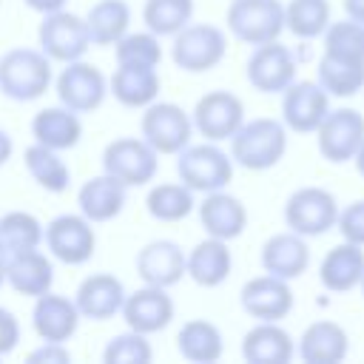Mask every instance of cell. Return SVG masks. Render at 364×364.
Wrapping results in <instances>:
<instances>
[{
  "label": "cell",
  "instance_id": "41",
  "mask_svg": "<svg viewBox=\"0 0 364 364\" xmlns=\"http://www.w3.org/2000/svg\"><path fill=\"white\" fill-rule=\"evenodd\" d=\"M151 358H154V350L148 344V336H142L136 330L114 336L102 350L105 364H148Z\"/></svg>",
  "mask_w": 364,
  "mask_h": 364
},
{
  "label": "cell",
  "instance_id": "49",
  "mask_svg": "<svg viewBox=\"0 0 364 364\" xmlns=\"http://www.w3.org/2000/svg\"><path fill=\"white\" fill-rule=\"evenodd\" d=\"M6 284V253L0 250V287Z\"/></svg>",
  "mask_w": 364,
  "mask_h": 364
},
{
  "label": "cell",
  "instance_id": "14",
  "mask_svg": "<svg viewBox=\"0 0 364 364\" xmlns=\"http://www.w3.org/2000/svg\"><path fill=\"white\" fill-rule=\"evenodd\" d=\"M330 111V94L316 80H293L282 91V122L296 134H316Z\"/></svg>",
  "mask_w": 364,
  "mask_h": 364
},
{
  "label": "cell",
  "instance_id": "5",
  "mask_svg": "<svg viewBox=\"0 0 364 364\" xmlns=\"http://www.w3.org/2000/svg\"><path fill=\"white\" fill-rule=\"evenodd\" d=\"M139 134H142V139H145L159 156H176V154L191 142L193 119H191V114H188L182 105L154 100L151 105L142 108Z\"/></svg>",
  "mask_w": 364,
  "mask_h": 364
},
{
  "label": "cell",
  "instance_id": "20",
  "mask_svg": "<svg viewBox=\"0 0 364 364\" xmlns=\"http://www.w3.org/2000/svg\"><path fill=\"white\" fill-rule=\"evenodd\" d=\"M162 91V77L156 65H136V63H117L114 74L108 77V94L125 108H145Z\"/></svg>",
  "mask_w": 364,
  "mask_h": 364
},
{
  "label": "cell",
  "instance_id": "9",
  "mask_svg": "<svg viewBox=\"0 0 364 364\" xmlns=\"http://www.w3.org/2000/svg\"><path fill=\"white\" fill-rule=\"evenodd\" d=\"M37 43L51 63L65 65L71 60L85 57V51L91 48V34H88L85 17L60 9L51 14H43V23L37 28Z\"/></svg>",
  "mask_w": 364,
  "mask_h": 364
},
{
  "label": "cell",
  "instance_id": "32",
  "mask_svg": "<svg viewBox=\"0 0 364 364\" xmlns=\"http://www.w3.org/2000/svg\"><path fill=\"white\" fill-rule=\"evenodd\" d=\"M316 82L330 97L347 100L364 88V60H350V57L321 51L318 65H316Z\"/></svg>",
  "mask_w": 364,
  "mask_h": 364
},
{
  "label": "cell",
  "instance_id": "50",
  "mask_svg": "<svg viewBox=\"0 0 364 364\" xmlns=\"http://www.w3.org/2000/svg\"><path fill=\"white\" fill-rule=\"evenodd\" d=\"M358 287H361V296H364V276H361V282H358Z\"/></svg>",
  "mask_w": 364,
  "mask_h": 364
},
{
  "label": "cell",
  "instance_id": "16",
  "mask_svg": "<svg viewBox=\"0 0 364 364\" xmlns=\"http://www.w3.org/2000/svg\"><path fill=\"white\" fill-rule=\"evenodd\" d=\"M242 310L256 321H282L293 310V290L287 279L262 273L242 284L239 293Z\"/></svg>",
  "mask_w": 364,
  "mask_h": 364
},
{
  "label": "cell",
  "instance_id": "40",
  "mask_svg": "<svg viewBox=\"0 0 364 364\" xmlns=\"http://www.w3.org/2000/svg\"><path fill=\"white\" fill-rule=\"evenodd\" d=\"M324 37V51L327 54H338V57H350V60H364V23L358 20H330Z\"/></svg>",
  "mask_w": 364,
  "mask_h": 364
},
{
  "label": "cell",
  "instance_id": "24",
  "mask_svg": "<svg viewBox=\"0 0 364 364\" xmlns=\"http://www.w3.org/2000/svg\"><path fill=\"white\" fill-rule=\"evenodd\" d=\"M296 353L307 364H338L350 353V336L338 321L318 318L304 327Z\"/></svg>",
  "mask_w": 364,
  "mask_h": 364
},
{
  "label": "cell",
  "instance_id": "4",
  "mask_svg": "<svg viewBox=\"0 0 364 364\" xmlns=\"http://www.w3.org/2000/svg\"><path fill=\"white\" fill-rule=\"evenodd\" d=\"M228 54V37L213 23H188L173 34L171 60L179 71L205 74L216 68Z\"/></svg>",
  "mask_w": 364,
  "mask_h": 364
},
{
  "label": "cell",
  "instance_id": "12",
  "mask_svg": "<svg viewBox=\"0 0 364 364\" xmlns=\"http://www.w3.org/2000/svg\"><path fill=\"white\" fill-rule=\"evenodd\" d=\"M361 139H364V114L355 108H347V105L330 108L327 117L321 119V125L316 128L318 154L333 165L353 162Z\"/></svg>",
  "mask_w": 364,
  "mask_h": 364
},
{
  "label": "cell",
  "instance_id": "43",
  "mask_svg": "<svg viewBox=\"0 0 364 364\" xmlns=\"http://www.w3.org/2000/svg\"><path fill=\"white\" fill-rule=\"evenodd\" d=\"M28 361H31V364H68V361H71V353H68L65 344L43 341L37 350L28 353Z\"/></svg>",
  "mask_w": 364,
  "mask_h": 364
},
{
  "label": "cell",
  "instance_id": "11",
  "mask_svg": "<svg viewBox=\"0 0 364 364\" xmlns=\"http://www.w3.org/2000/svg\"><path fill=\"white\" fill-rule=\"evenodd\" d=\"M43 242L57 262L71 267L85 264L97 250L94 222H88L82 213H60L46 225Z\"/></svg>",
  "mask_w": 364,
  "mask_h": 364
},
{
  "label": "cell",
  "instance_id": "46",
  "mask_svg": "<svg viewBox=\"0 0 364 364\" xmlns=\"http://www.w3.org/2000/svg\"><path fill=\"white\" fill-rule=\"evenodd\" d=\"M11 154H14V139L9 136V131L0 128V168L11 159Z\"/></svg>",
  "mask_w": 364,
  "mask_h": 364
},
{
  "label": "cell",
  "instance_id": "22",
  "mask_svg": "<svg viewBox=\"0 0 364 364\" xmlns=\"http://www.w3.org/2000/svg\"><path fill=\"white\" fill-rule=\"evenodd\" d=\"M199 222H202L208 236L233 242L247 228V208L239 196L228 193L225 188L210 191V193H205V199L199 205Z\"/></svg>",
  "mask_w": 364,
  "mask_h": 364
},
{
  "label": "cell",
  "instance_id": "38",
  "mask_svg": "<svg viewBox=\"0 0 364 364\" xmlns=\"http://www.w3.org/2000/svg\"><path fill=\"white\" fill-rule=\"evenodd\" d=\"M193 17V0H145L142 23L156 37H173Z\"/></svg>",
  "mask_w": 364,
  "mask_h": 364
},
{
  "label": "cell",
  "instance_id": "19",
  "mask_svg": "<svg viewBox=\"0 0 364 364\" xmlns=\"http://www.w3.org/2000/svg\"><path fill=\"white\" fill-rule=\"evenodd\" d=\"M80 310L74 304V299L60 296V293H43L34 299V310H31V327L40 336V341H57L65 344L77 327H80Z\"/></svg>",
  "mask_w": 364,
  "mask_h": 364
},
{
  "label": "cell",
  "instance_id": "26",
  "mask_svg": "<svg viewBox=\"0 0 364 364\" xmlns=\"http://www.w3.org/2000/svg\"><path fill=\"white\" fill-rule=\"evenodd\" d=\"M6 284L11 290H17L20 296L37 299V296L51 290V284H54V264H51V259L40 247L14 253V256L6 259Z\"/></svg>",
  "mask_w": 364,
  "mask_h": 364
},
{
  "label": "cell",
  "instance_id": "30",
  "mask_svg": "<svg viewBox=\"0 0 364 364\" xmlns=\"http://www.w3.org/2000/svg\"><path fill=\"white\" fill-rule=\"evenodd\" d=\"M31 136L34 142L54 148V151H68L80 142L82 136V122L80 114H74L65 105H48L40 108L31 119Z\"/></svg>",
  "mask_w": 364,
  "mask_h": 364
},
{
  "label": "cell",
  "instance_id": "13",
  "mask_svg": "<svg viewBox=\"0 0 364 364\" xmlns=\"http://www.w3.org/2000/svg\"><path fill=\"white\" fill-rule=\"evenodd\" d=\"M191 119L208 142H228L245 122V102L233 91L216 88L196 100Z\"/></svg>",
  "mask_w": 364,
  "mask_h": 364
},
{
  "label": "cell",
  "instance_id": "29",
  "mask_svg": "<svg viewBox=\"0 0 364 364\" xmlns=\"http://www.w3.org/2000/svg\"><path fill=\"white\" fill-rule=\"evenodd\" d=\"M125 193H128V188L119 179L100 173V176H91L88 182H82V188L77 191V205L88 222L102 225V222H111L114 216L122 213Z\"/></svg>",
  "mask_w": 364,
  "mask_h": 364
},
{
  "label": "cell",
  "instance_id": "18",
  "mask_svg": "<svg viewBox=\"0 0 364 364\" xmlns=\"http://www.w3.org/2000/svg\"><path fill=\"white\" fill-rule=\"evenodd\" d=\"M136 276L142 279V284H154V287H173L179 284L188 270H185V250L173 242V239H154L148 242L136 259H134Z\"/></svg>",
  "mask_w": 364,
  "mask_h": 364
},
{
  "label": "cell",
  "instance_id": "42",
  "mask_svg": "<svg viewBox=\"0 0 364 364\" xmlns=\"http://www.w3.org/2000/svg\"><path fill=\"white\" fill-rule=\"evenodd\" d=\"M336 228L344 242H355L364 247V199H355L347 208H338Z\"/></svg>",
  "mask_w": 364,
  "mask_h": 364
},
{
  "label": "cell",
  "instance_id": "8",
  "mask_svg": "<svg viewBox=\"0 0 364 364\" xmlns=\"http://www.w3.org/2000/svg\"><path fill=\"white\" fill-rule=\"evenodd\" d=\"M159 171V154L142 136L111 139L102 151V173L119 179L125 188H142L154 182Z\"/></svg>",
  "mask_w": 364,
  "mask_h": 364
},
{
  "label": "cell",
  "instance_id": "33",
  "mask_svg": "<svg viewBox=\"0 0 364 364\" xmlns=\"http://www.w3.org/2000/svg\"><path fill=\"white\" fill-rule=\"evenodd\" d=\"M85 26L91 46H114L131 26V6L125 0H97L85 14Z\"/></svg>",
  "mask_w": 364,
  "mask_h": 364
},
{
  "label": "cell",
  "instance_id": "48",
  "mask_svg": "<svg viewBox=\"0 0 364 364\" xmlns=\"http://www.w3.org/2000/svg\"><path fill=\"white\" fill-rule=\"evenodd\" d=\"M353 162H355V168H358V173L364 176V139H361V145H358V151H355V156H353Z\"/></svg>",
  "mask_w": 364,
  "mask_h": 364
},
{
  "label": "cell",
  "instance_id": "17",
  "mask_svg": "<svg viewBox=\"0 0 364 364\" xmlns=\"http://www.w3.org/2000/svg\"><path fill=\"white\" fill-rule=\"evenodd\" d=\"M122 318L128 324V330H136L142 336H154L159 330H165L173 321V299L168 296L165 287H154V284H142L134 293H125L122 301Z\"/></svg>",
  "mask_w": 364,
  "mask_h": 364
},
{
  "label": "cell",
  "instance_id": "45",
  "mask_svg": "<svg viewBox=\"0 0 364 364\" xmlns=\"http://www.w3.org/2000/svg\"><path fill=\"white\" fill-rule=\"evenodd\" d=\"M31 11H37V14H51V11H60V9H65V3L68 0H23Z\"/></svg>",
  "mask_w": 364,
  "mask_h": 364
},
{
  "label": "cell",
  "instance_id": "34",
  "mask_svg": "<svg viewBox=\"0 0 364 364\" xmlns=\"http://www.w3.org/2000/svg\"><path fill=\"white\" fill-rule=\"evenodd\" d=\"M23 162H26L28 176H31L43 191H48V193H63V191H68L71 168L65 165V159L60 156V151L34 142V145L26 148Z\"/></svg>",
  "mask_w": 364,
  "mask_h": 364
},
{
  "label": "cell",
  "instance_id": "28",
  "mask_svg": "<svg viewBox=\"0 0 364 364\" xmlns=\"http://www.w3.org/2000/svg\"><path fill=\"white\" fill-rule=\"evenodd\" d=\"M364 276V247L355 242H338L330 247L318 264V282L330 293H347L358 287Z\"/></svg>",
  "mask_w": 364,
  "mask_h": 364
},
{
  "label": "cell",
  "instance_id": "27",
  "mask_svg": "<svg viewBox=\"0 0 364 364\" xmlns=\"http://www.w3.org/2000/svg\"><path fill=\"white\" fill-rule=\"evenodd\" d=\"M242 355L250 364H287L296 355V341L279 321H256L242 338Z\"/></svg>",
  "mask_w": 364,
  "mask_h": 364
},
{
  "label": "cell",
  "instance_id": "35",
  "mask_svg": "<svg viewBox=\"0 0 364 364\" xmlns=\"http://www.w3.org/2000/svg\"><path fill=\"white\" fill-rule=\"evenodd\" d=\"M43 222L28 210H9L0 216V250L9 256L43 245Z\"/></svg>",
  "mask_w": 364,
  "mask_h": 364
},
{
  "label": "cell",
  "instance_id": "39",
  "mask_svg": "<svg viewBox=\"0 0 364 364\" xmlns=\"http://www.w3.org/2000/svg\"><path fill=\"white\" fill-rule=\"evenodd\" d=\"M162 37H156L154 31H125L117 43H114V57L117 63H136V65H156L162 63Z\"/></svg>",
  "mask_w": 364,
  "mask_h": 364
},
{
  "label": "cell",
  "instance_id": "21",
  "mask_svg": "<svg viewBox=\"0 0 364 364\" xmlns=\"http://www.w3.org/2000/svg\"><path fill=\"white\" fill-rule=\"evenodd\" d=\"M125 287L114 273H91L80 282L74 293V304L82 318L91 321H108L122 310Z\"/></svg>",
  "mask_w": 364,
  "mask_h": 364
},
{
  "label": "cell",
  "instance_id": "7",
  "mask_svg": "<svg viewBox=\"0 0 364 364\" xmlns=\"http://www.w3.org/2000/svg\"><path fill=\"white\" fill-rule=\"evenodd\" d=\"M336 219H338V202L327 188L304 185V188L293 191L284 202L287 230H293L304 239L324 236L327 230L336 228Z\"/></svg>",
  "mask_w": 364,
  "mask_h": 364
},
{
  "label": "cell",
  "instance_id": "44",
  "mask_svg": "<svg viewBox=\"0 0 364 364\" xmlns=\"http://www.w3.org/2000/svg\"><path fill=\"white\" fill-rule=\"evenodd\" d=\"M20 341V321L11 310L0 307V355H9Z\"/></svg>",
  "mask_w": 364,
  "mask_h": 364
},
{
  "label": "cell",
  "instance_id": "36",
  "mask_svg": "<svg viewBox=\"0 0 364 364\" xmlns=\"http://www.w3.org/2000/svg\"><path fill=\"white\" fill-rule=\"evenodd\" d=\"M193 191L182 182H159L145 196V208L156 222H179L193 210Z\"/></svg>",
  "mask_w": 364,
  "mask_h": 364
},
{
  "label": "cell",
  "instance_id": "10",
  "mask_svg": "<svg viewBox=\"0 0 364 364\" xmlns=\"http://www.w3.org/2000/svg\"><path fill=\"white\" fill-rule=\"evenodd\" d=\"M54 91L60 105L71 108L74 114L97 111L108 97V77L85 60H71L54 80Z\"/></svg>",
  "mask_w": 364,
  "mask_h": 364
},
{
  "label": "cell",
  "instance_id": "15",
  "mask_svg": "<svg viewBox=\"0 0 364 364\" xmlns=\"http://www.w3.org/2000/svg\"><path fill=\"white\" fill-rule=\"evenodd\" d=\"M293 80H296V57L284 43L270 40L253 46L247 57V82L259 94H282Z\"/></svg>",
  "mask_w": 364,
  "mask_h": 364
},
{
  "label": "cell",
  "instance_id": "3",
  "mask_svg": "<svg viewBox=\"0 0 364 364\" xmlns=\"http://www.w3.org/2000/svg\"><path fill=\"white\" fill-rule=\"evenodd\" d=\"M176 176L193 193L222 191L233 179V156L219 148V142H199L185 145L176 154Z\"/></svg>",
  "mask_w": 364,
  "mask_h": 364
},
{
  "label": "cell",
  "instance_id": "25",
  "mask_svg": "<svg viewBox=\"0 0 364 364\" xmlns=\"http://www.w3.org/2000/svg\"><path fill=\"white\" fill-rule=\"evenodd\" d=\"M185 270L199 287H219L233 270V253L225 239L208 236L185 253Z\"/></svg>",
  "mask_w": 364,
  "mask_h": 364
},
{
  "label": "cell",
  "instance_id": "47",
  "mask_svg": "<svg viewBox=\"0 0 364 364\" xmlns=\"http://www.w3.org/2000/svg\"><path fill=\"white\" fill-rule=\"evenodd\" d=\"M344 11L350 20L364 23V0H344Z\"/></svg>",
  "mask_w": 364,
  "mask_h": 364
},
{
  "label": "cell",
  "instance_id": "6",
  "mask_svg": "<svg viewBox=\"0 0 364 364\" xmlns=\"http://www.w3.org/2000/svg\"><path fill=\"white\" fill-rule=\"evenodd\" d=\"M225 23L239 43L262 46L284 31V6L282 0H230Z\"/></svg>",
  "mask_w": 364,
  "mask_h": 364
},
{
  "label": "cell",
  "instance_id": "31",
  "mask_svg": "<svg viewBox=\"0 0 364 364\" xmlns=\"http://www.w3.org/2000/svg\"><path fill=\"white\" fill-rule=\"evenodd\" d=\"M176 350L185 361L213 364L222 358V350H225L222 330L208 318H191L176 333Z\"/></svg>",
  "mask_w": 364,
  "mask_h": 364
},
{
  "label": "cell",
  "instance_id": "2",
  "mask_svg": "<svg viewBox=\"0 0 364 364\" xmlns=\"http://www.w3.org/2000/svg\"><path fill=\"white\" fill-rule=\"evenodd\" d=\"M51 60L40 48H9L0 54V94L14 102H34L51 88Z\"/></svg>",
  "mask_w": 364,
  "mask_h": 364
},
{
  "label": "cell",
  "instance_id": "1",
  "mask_svg": "<svg viewBox=\"0 0 364 364\" xmlns=\"http://www.w3.org/2000/svg\"><path fill=\"white\" fill-rule=\"evenodd\" d=\"M228 142L233 165L245 171H270L287 154V125L273 117L245 119Z\"/></svg>",
  "mask_w": 364,
  "mask_h": 364
},
{
  "label": "cell",
  "instance_id": "37",
  "mask_svg": "<svg viewBox=\"0 0 364 364\" xmlns=\"http://www.w3.org/2000/svg\"><path fill=\"white\" fill-rule=\"evenodd\" d=\"M330 26V0H290L284 6V28L299 40H316Z\"/></svg>",
  "mask_w": 364,
  "mask_h": 364
},
{
  "label": "cell",
  "instance_id": "23",
  "mask_svg": "<svg viewBox=\"0 0 364 364\" xmlns=\"http://www.w3.org/2000/svg\"><path fill=\"white\" fill-rule=\"evenodd\" d=\"M259 262H262V270H264V273L293 282V279H299V276L307 270V264H310L307 239L299 236V233H293V230L273 233V236L262 245Z\"/></svg>",
  "mask_w": 364,
  "mask_h": 364
}]
</instances>
